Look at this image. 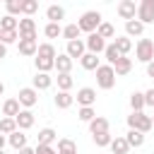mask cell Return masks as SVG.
I'll return each mask as SVG.
<instances>
[{"instance_id": "836d02e7", "label": "cell", "mask_w": 154, "mask_h": 154, "mask_svg": "<svg viewBox=\"0 0 154 154\" xmlns=\"http://www.w3.org/2000/svg\"><path fill=\"white\" fill-rule=\"evenodd\" d=\"M0 132L2 135H12V132H17V120L14 118H0Z\"/></svg>"}, {"instance_id": "ee69618b", "label": "cell", "mask_w": 154, "mask_h": 154, "mask_svg": "<svg viewBox=\"0 0 154 154\" xmlns=\"http://www.w3.org/2000/svg\"><path fill=\"white\" fill-rule=\"evenodd\" d=\"M36 154H58L51 144H36Z\"/></svg>"}, {"instance_id": "ab89813d", "label": "cell", "mask_w": 154, "mask_h": 154, "mask_svg": "<svg viewBox=\"0 0 154 154\" xmlns=\"http://www.w3.org/2000/svg\"><path fill=\"white\" fill-rule=\"evenodd\" d=\"M77 118H79L82 123H91V120L96 118V111H94V106H89V108H79V111H77Z\"/></svg>"}, {"instance_id": "b9f144b4", "label": "cell", "mask_w": 154, "mask_h": 154, "mask_svg": "<svg viewBox=\"0 0 154 154\" xmlns=\"http://www.w3.org/2000/svg\"><path fill=\"white\" fill-rule=\"evenodd\" d=\"M5 10H7V14H22V0H7L5 2Z\"/></svg>"}, {"instance_id": "ba28073f", "label": "cell", "mask_w": 154, "mask_h": 154, "mask_svg": "<svg viewBox=\"0 0 154 154\" xmlns=\"http://www.w3.org/2000/svg\"><path fill=\"white\" fill-rule=\"evenodd\" d=\"M118 14H120V19H125V22L137 19V5H135V0H120V2H118Z\"/></svg>"}, {"instance_id": "f6af8a7d", "label": "cell", "mask_w": 154, "mask_h": 154, "mask_svg": "<svg viewBox=\"0 0 154 154\" xmlns=\"http://www.w3.org/2000/svg\"><path fill=\"white\" fill-rule=\"evenodd\" d=\"M144 103L154 108V89H147V91H144Z\"/></svg>"}, {"instance_id": "4316f807", "label": "cell", "mask_w": 154, "mask_h": 154, "mask_svg": "<svg viewBox=\"0 0 154 154\" xmlns=\"http://www.w3.org/2000/svg\"><path fill=\"white\" fill-rule=\"evenodd\" d=\"M79 63H82V67H84V70H99V65H101V63H99V58H96L94 53H84V55L79 58Z\"/></svg>"}, {"instance_id": "f907efd6", "label": "cell", "mask_w": 154, "mask_h": 154, "mask_svg": "<svg viewBox=\"0 0 154 154\" xmlns=\"http://www.w3.org/2000/svg\"><path fill=\"white\" fill-rule=\"evenodd\" d=\"M2 94H5V84L0 82V96H2Z\"/></svg>"}, {"instance_id": "83f0119b", "label": "cell", "mask_w": 154, "mask_h": 154, "mask_svg": "<svg viewBox=\"0 0 154 154\" xmlns=\"http://www.w3.org/2000/svg\"><path fill=\"white\" fill-rule=\"evenodd\" d=\"M125 140H128V144H130V149L135 147H142L144 144V135L142 132H137V130H128V135H125Z\"/></svg>"}, {"instance_id": "f5cc1de1", "label": "cell", "mask_w": 154, "mask_h": 154, "mask_svg": "<svg viewBox=\"0 0 154 154\" xmlns=\"http://www.w3.org/2000/svg\"><path fill=\"white\" fill-rule=\"evenodd\" d=\"M0 36H2V29H0Z\"/></svg>"}, {"instance_id": "7dc6e473", "label": "cell", "mask_w": 154, "mask_h": 154, "mask_svg": "<svg viewBox=\"0 0 154 154\" xmlns=\"http://www.w3.org/2000/svg\"><path fill=\"white\" fill-rule=\"evenodd\" d=\"M5 55H7V46H5V43H0V60H2Z\"/></svg>"}, {"instance_id": "6da1fadb", "label": "cell", "mask_w": 154, "mask_h": 154, "mask_svg": "<svg viewBox=\"0 0 154 154\" xmlns=\"http://www.w3.org/2000/svg\"><path fill=\"white\" fill-rule=\"evenodd\" d=\"M128 128L130 130H137V132H142V135H147L154 125H152V116H147L144 111H132L130 116H128Z\"/></svg>"}, {"instance_id": "484cf974", "label": "cell", "mask_w": 154, "mask_h": 154, "mask_svg": "<svg viewBox=\"0 0 154 154\" xmlns=\"http://www.w3.org/2000/svg\"><path fill=\"white\" fill-rule=\"evenodd\" d=\"M116 48L120 51V55H128L130 51H132V41H130V36H116Z\"/></svg>"}, {"instance_id": "5bb4252c", "label": "cell", "mask_w": 154, "mask_h": 154, "mask_svg": "<svg viewBox=\"0 0 154 154\" xmlns=\"http://www.w3.org/2000/svg\"><path fill=\"white\" fill-rule=\"evenodd\" d=\"M14 120H17V130L24 132V130H29V128L34 125V113H31L29 108H24V111H19V116H17Z\"/></svg>"}, {"instance_id": "f35d334b", "label": "cell", "mask_w": 154, "mask_h": 154, "mask_svg": "<svg viewBox=\"0 0 154 154\" xmlns=\"http://www.w3.org/2000/svg\"><path fill=\"white\" fill-rule=\"evenodd\" d=\"M43 34H46L48 38H58V36H63V26H60V24L48 22V24H46V29H43Z\"/></svg>"}, {"instance_id": "d4e9b609", "label": "cell", "mask_w": 154, "mask_h": 154, "mask_svg": "<svg viewBox=\"0 0 154 154\" xmlns=\"http://www.w3.org/2000/svg\"><path fill=\"white\" fill-rule=\"evenodd\" d=\"M58 154H77V144L67 137H60L58 140Z\"/></svg>"}, {"instance_id": "db71d44e", "label": "cell", "mask_w": 154, "mask_h": 154, "mask_svg": "<svg viewBox=\"0 0 154 154\" xmlns=\"http://www.w3.org/2000/svg\"><path fill=\"white\" fill-rule=\"evenodd\" d=\"M0 154H5V152H0Z\"/></svg>"}, {"instance_id": "e575fe53", "label": "cell", "mask_w": 154, "mask_h": 154, "mask_svg": "<svg viewBox=\"0 0 154 154\" xmlns=\"http://www.w3.org/2000/svg\"><path fill=\"white\" fill-rule=\"evenodd\" d=\"M91 140H94L96 147H111L113 135H111V132H99V135H91Z\"/></svg>"}, {"instance_id": "cb8c5ba5", "label": "cell", "mask_w": 154, "mask_h": 154, "mask_svg": "<svg viewBox=\"0 0 154 154\" xmlns=\"http://www.w3.org/2000/svg\"><path fill=\"white\" fill-rule=\"evenodd\" d=\"M111 152H113V154H128V152H130L128 140H125V137H113V142H111Z\"/></svg>"}, {"instance_id": "9c48e42d", "label": "cell", "mask_w": 154, "mask_h": 154, "mask_svg": "<svg viewBox=\"0 0 154 154\" xmlns=\"http://www.w3.org/2000/svg\"><path fill=\"white\" fill-rule=\"evenodd\" d=\"M19 38H31V41H36V22L31 19V17H24V19H19Z\"/></svg>"}, {"instance_id": "7402d4cb", "label": "cell", "mask_w": 154, "mask_h": 154, "mask_svg": "<svg viewBox=\"0 0 154 154\" xmlns=\"http://www.w3.org/2000/svg\"><path fill=\"white\" fill-rule=\"evenodd\" d=\"M53 101H55V106H58V108H70V106L75 103V96H72L70 91H58Z\"/></svg>"}, {"instance_id": "d6a6232c", "label": "cell", "mask_w": 154, "mask_h": 154, "mask_svg": "<svg viewBox=\"0 0 154 154\" xmlns=\"http://www.w3.org/2000/svg\"><path fill=\"white\" fill-rule=\"evenodd\" d=\"M0 29H2V31H17V29H19V19H14L12 14H5V17L0 19Z\"/></svg>"}, {"instance_id": "f546056e", "label": "cell", "mask_w": 154, "mask_h": 154, "mask_svg": "<svg viewBox=\"0 0 154 154\" xmlns=\"http://www.w3.org/2000/svg\"><path fill=\"white\" fill-rule=\"evenodd\" d=\"M103 55H106V60H108V65H116L123 55H120V51L116 48V43H108L106 46V51H103Z\"/></svg>"}, {"instance_id": "52a82bcc", "label": "cell", "mask_w": 154, "mask_h": 154, "mask_svg": "<svg viewBox=\"0 0 154 154\" xmlns=\"http://www.w3.org/2000/svg\"><path fill=\"white\" fill-rule=\"evenodd\" d=\"M17 101H19L24 108H31V106H36V101H38V91H36L34 87H24V89H19Z\"/></svg>"}, {"instance_id": "816d5d0a", "label": "cell", "mask_w": 154, "mask_h": 154, "mask_svg": "<svg viewBox=\"0 0 154 154\" xmlns=\"http://www.w3.org/2000/svg\"><path fill=\"white\" fill-rule=\"evenodd\" d=\"M152 125H154V113H152Z\"/></svg>"}, {"instance_id": "4fadbf2b", "label": "cell", "mask_w": 154, "mask_h": 154, "mask_svg": "<svg viewBox=\"0 0 154 154\" xmlns=\"http://www.w3.org/2000/svg\"><path fill=\"white\" fill-rule=\"evenodd\" d=\"M51 84H53V77H51V75H46V72H36V77L31 79V87H34L36 91L51 89Z\"/></svg>"}, {"instance_id": "1f68e13d", "label": "cell", "mask_w": 154, "mask_h": 154, "mask_svg": "<svg viewBox=\"0 0 154 154\" xmlns=\"http://www.w3.org/2000/svg\"><path fill=\"white\" fill-rule=\"evenodd\" d=\"M144 106H147V103H144V94H142V91H132V94H130V108L140 113Z\"/></svg>"}, {"instance_id": "f1b7e54d", "label": "cell", "mask_w": 154, "mask_h": 154, "mask_svg": "<svg viewBox=\"0 0 154 154\" xmlns=\"http://www.w3.org/2000/svg\"><path fill=\"white\" fill-rule=\"evenodd\" d=\"M55 46L53 43H41L38 46V53H36V58H48V60H55Z\"/></svg>"}, {"instance_id": "8992f818", "label": "cell", "mask_w": 154, "mask_h": 154, "mask_svg": "<svg viewBox=\"0 0 154 154\" xmlns=\"http://www.w3.org/2000/svg\"><path fill=\"white\" fill-rule=\"evenodd\" d=\"M84 46H87V53L99 55V53H103V51H106V46H108V43H106V41H103V38H101V36L94 31V34H89V36H87Z\"/></svg>"}, {"instance_id": "3957f363", "label": "cell", "mask_w": 154, "mask_h": 154, "mask_svg": "<svg viewBox=\"0 0 154 154\" xmlns=\"http://www.w3.org/2000/svg\"><path fill=\"white\" fill-rule=\"evenodd\" d=\"M96 84L101 87V89H113L116 87V70H113V65H99V70H96Z\"/></svg>"}, {"instance_id": "7c38bea8", "label": "cell", "mask_w": 154, "mask_h": 154, "mask_svg": "<svg viewBox=\"0 0 154 154\" xmlns=\"http://www.w3.org/2000/svg\"><path fill=\"white\" fill-rule=\"evenodd\" d=\"M65 53L75 60V58H82L84 53H87V46H84V41H67V48H65Z\"/></svg>"}, {"instance_id": "44dd1931", "label": "cell", "mask_w": 154, "mask_h": 154, "mask_svg": "<svg viewBox=\"0 0 154 154\" xmlns=\"http://www.w3.org/2000/svg\"><path fill=\"white\" fill-rule=\"evenodd\" d=\"M113 70H116V77H123V75H128V72L132 70V60H130L128 55H123V58L113 65Z\"/></svg>"}, {"instance_id": "ac0fdd59", "label": "cell", "mask_w": 154, "mask_h": 154, "mask_svg": "<svg viewBox=\"0 0 154 154\" xmlns=\"http://www.w3.org/2000/svg\"><path fill=\"white\" fill-rule=\"evenodd\" d=\"M142 34H144V24L140 19L125 22V36H142Z\"/></svg>"}, {"instance_id": "8fae6325", "label": "cell", "mask_w": 154, "mask_h": 154, "mask_svg": "<svg viewBox=\"0 0 154 154\" xmlns=\"http://www.w3.org/2000/svg\"><path fill=\"white\" fill-rule=\"evenodd\" d=\"M72 63H75V60H72L67 53H58V55H55V70H58V75H70Z\"/></svg>"}, {"instance_id": "5b68a950", "label": "cell", "mask_w": 154, "mask_h": 154, "mask_svg": "<svg viewBox=\"0 0 154 154\" xmlns=\"http://www.w3.org/2000/svg\"><path fill=\"white\" fill-rule=\"evenodd\" d=\"M137 19L142 24H152L154 22V0H142L137 5Z\"/></svg>"}, {"instance_id": "2e32d148", "label": "cell", "mask_w": 154, "mask_h": 154, "mask_svg": "<svg viewBox=\"0 0 154 154\" xmlns=\"http://www.w3.org/2000/svg\"><path fill=\"white\" fill-rule=\"evenodd\" d=\"M19 106H22V103H19L17 99H5V103H2V116H5V118H17L19 111H22Z\"/></svg>"}, {"instance_id": "d590c367", "label": "cell", "mask_w": 154, "mask_h": 154, "mask_svg": "<svg viewBox=\"0 0 154 154\" xmlns=\"http://www.w3.org/2000/svg\"><path fill=\"white\" fill-rule=\"evenodd\" d=\"M96 34L106 41V38H113L116 36V29H113V24H108V22H101V26L96 29Z\"/></svg>"}, {"instance_id": "d6986e66", "label": "cell", "mask_w": 154, "mask_h": 154, "mask_svg": "<svg viewBox=\"0 0 154 154\" xmlns=\"http://www.w3.org/2000/svg\"><path fill=\"white\" fill-rule=\"evenodd\" d=\"M36 144H53L55 140H58V135H55V130L53 128H43V130H38V135H36Z\"/></svg>"}, {"instance_id": "e0dca14e", "label": "cell", "mask_w": 154, "mask_h": 154, "mask_svg": "<svg viewBox=\"0 0 154 154\" xmlns=\"http://www.w3.org/2000/svg\"><path fill=\"white\" fill-rule=\"evenodd\" d=\"M46 17H48V22L58 24L60 19H65V7L63 5H48L46 7Z\"/></svg>"}, {"instance_id": "277c9868", "label": "cell", "mask_w": 154, "mask_h": 154, "mask_svg": "<svg viewBox=\"0 0 154 154\" xmlns=\"http://www.w3.org/2000/svg\"><path fill=\"white\" fill-rule=\"evenodd\" d=\"M135 55H137V60L140 63H152L154 60V41L152 38H140L137 41V46H135Z\"/></svg>"}, {"instance_id": "7a4b0ae2", "label": "cell", "mask_w": 154, "mask_h": 154, "mask_svg": "<svg viewBox=\"0 0 154 154\" xmlns=\"http://www.w3.org/2000/svg\"><path fill=\"white\" fill-rule=\"evenodd\" d=\"M101 12H96V10H89V12H84L82 17H79V22H77V26H79V31H87V34H94L99 26H101Z\"/></svg>"}, {"instance_id": "c3c4849f", "label": "cell", "mask_w": 154, "mask_h": 154, "mask_svg": "<svg viewBox=\"0 0 154 154\" xmlns=\"http://www.w3.org/2000/svg\"><path fill=\"white\" fill-rule=\"evenodd\" d=\"M19 154H36V149H31V147H24V149H19Z\"/></svg>"}, {"instance_id": "30bf717a", "label": "cell", "mask_w": 154, "mask_h": 154, "mask_svg": "<svg viewBox=\"0 0 154 154\" xmlns=\"http://www.w3.org/2000/svg\"><path fill=\"white\" fill-rule=\"evenodd\" d=\"M77 103H79V108H89V106H94V103H96V89H91V87H82V89L77 91Z\"/></svg>"}, {"instance_id": "603a6c76", "label": "cell", "mask_w": 154, "mask_h": 154, "mask_svg": "<svg viewBox=\"0 0 154 154\" xmlns=\"http://www.w3.org/2000/svg\"><path fill=\"white\" fill-rule=\"evenodd\" d=\"M89 132H91V135H99V132H108V120H106V118H101V116H96V118L89 123Z\"/></svg>"}, {"instance_id": "ffe728a7", "label": "cell", "mask_w": 154, "mask_h": 154, "mask_svg": "<svg viewBox=\"0 0 154 154\" xmlns=\"http://www.w3.org/2000/svg\"><path fill=\"white\" fill-rule=\"evenodd\" d=\"M7 142H10V147H12V149H17V152H19V149H24V147H26V135H24L22 130H17V132H12V135L7 137Z\"/></svg>"}, {"instance_id": "bcb514c9", "label": "cell", "mask_w": 154, "mask_h": 154, "mask_svg": "<svg viewBox=\"0 0 154 154\" xmlns=\"http://www.w3.org/2000/svg\"><path fill=\"white\" fill-rule=\"evenodd\" d=\"M147 77H154V60L147 63Z\"/></svg>"}, {"instance_id": "681fc988", "label": "cell", "mask_w": 154, "mask_h": 154, "mask_svg": "<svg viewBox=\"0 0 154 154\" xmlns=\"http://www.w3.org/2000/svg\"><path fill=\"white\" fill-rule=\"evenodd\" d=\"M5 142H7V140H5V135L0 132V152H2V147H5Z\"/></svg>"}, {"instance_id": "4dcf8cb0", "label": "cell", "mask_w": 154, "mask_h": 154, "mask_svg": "<svg viewBox=\"0 0 154 154\" xmlns=\"http://www.w3.org/2000/svg\"><path fill=\"white\" fill-rule=\"evenodd\" d=\"M34 65H36V72H51L55 67V60H48V58H34Z\"/></svg>"}, {"instance_id": "74e56055", "label": "cell", "mask_w": 154, "mask_h": 154, "mask_svg": "<svg viewBox=\"0 0 154 154\" xmlns=\"http://www.w3.org/2000/svg\"><path fill=\"white\" fill-rule=\"evenodd\" d=\"M55 79H58V89H60V91H70V89H72V84H75L72 75H58Z\"/></svg>"}, {"instance_id": "8d00e7d4", "label": "cell", "mask_w": 154, "mask_h": 154, "mask_svg": "<svg viewBox=\"0 0 154 154\" xmlns=\"http://www.w3.org/2000/svg\"><path fill=\"white\" fill-rule=\"evenodd\" d=\"M79 34H82V31H79V26H77V24H67V26H63V36H65L67 41H77V38H79Z\"/></svg>"}, {"instance_id": "9a60e30c", "label": "cell", "mask_w": 154, "mask_h": 154, "mask_svg": "<svg viewBox=\"0 0 154 154\" xmlns=\"http://www.w3.org/2000/svg\"><path fill=\"white\" fill-rule=\"evenodd\" d=\"M19 53H22L24 58H31V55L38 53V43L31 41V38H19Z\"/></svg>"}, {"instance_id": "60d3db41", "label": "cell", "mask_w": 154, "mask_h": 154, "mask_svg": "<svg viewBox=\"0 0 154 154\" xmlns=\"http://www.w3.org/2000/svg\"><path fill=\"white\" fill-rule=\"evenodd\" d=\"M36 10H38V2L36 0H22V14L24 17H31Z\"/></svg>"}, {"instance_id": "7bdbcfd3", "label": "cell", "mask_w": 154, "mask_h": 154, "mask_svg": "<svg viewBox=\"0 0 154 154\" xmlns=\"http://www.w3.org/2000/svg\"><path fill=\"white\" fill-rule=\"evenodd\" d=\"M14 41H19V31H2V36H0V43L10 46V43H14Z\"/></svg>"}]
</instances>
